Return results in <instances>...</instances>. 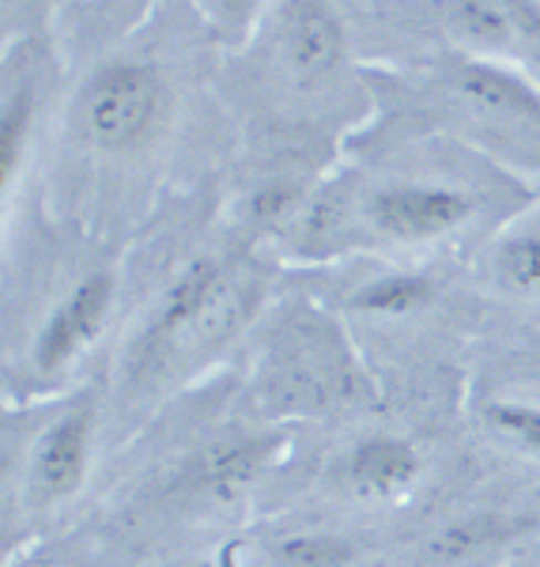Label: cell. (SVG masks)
<instances>
[{"label":"cell","instance_id":"9a60e30c","mask_svg":"<svg viewBox=\"0 0 540 567\" xmlns=\"http://www.w3.org/2000/svg\"><path fill=\"white\" fill-rule=\"evenodd\" d=\"M499 269L510 288L540 291V235H529V239H515L502 246Z\"/></svg>","mask_w":540,"mask_h":567},{"label":"cell","instance_id":"5bb4252c","mask_svg":"<svg viewBox=\"0 0 540 567\" xmlns=\"http://www.w3.org/2000/svg\"><path fill=\"white\" fill-rule=\"evenodd\" d=\"M27 130H31V99L15 95L12 103L4 106V122H0V182H12L15 167L23 159V144H27Z\"/></svg>","mask_w":540,"mask_h":567},{"label":"cell","instance_id":"4fadbf2b","mask_svg":"<svg viewBox=\"0 0 540 567\" xmlns=\"http://www.w3.org/2000/svg\"><path fill=\"white\" fill-rule=\"evenodd\" d=\"M488 424L496 427L502 439L518 443L521 451L529 454H540V409H529V405H515V401H496L488 405Z\"/></svg>","mask_w":540,"mask_h":567},{"label":"cell","instance_id":"52a82bcc","mask_svg":"<svg viewBox=\"0 0 540 567\" xmlns=\"http://www.w3.org/2000/svg\"><path fill=\"white\" fill-rule=\"evenodd\" d=\"M419 477V454L416 446L393 435H371L347 458V481L355 484L360 496L386 499L405 492Z\"/></svg>","mask_w":540,"mask_h":567},{"label":"cell","instance_id":"6da1fadb","mask_svg":"<svg viewBox=\"0 0 540 567\" xmlns=\"http://www.w3.org/2000/svg\"><path fill=\"white\" fill-rule=\"evenodd\" d=\"M163 87L144 65H110L80 95V130L103 148H129L152 130Z\"/></svg>","mask_w":540,"mask_h":567},{"label":"cell","instance_id":"3957f363","mask_svg":"<svg viewBox=\"0 0 540 567\" xmlns=\"http://www.w3.org/2000/svg\"><path fill=\"white\" fill-rule=\"evenodd\" d=\"M472 213V200L443 186H393L371 197V219L378 231L405 243H424L454 231Z\"/></svg>","mask_w":540,"mask_h":567},{"label":"cell","instance_id":"7a4b0ae2","mask_svg":"<svg viewBox=\"0 0 540 567\" xmlns=\"http://www.w3.org/2000/svg\"><path fill=\"white\" fill-rule=\"evenodd\" d=\"M344 58V34L336 16L318 0H303L288 12L280 31V65L288 80L303 91H314L333 80Z\"/></svg>","mask_w":540,"mask_h":567},{"label":"cell","instance_id":"2e32d148","mask_svg":"<svg viewBox=\"0 0 540 567\" xmlns=\"http://www.w3.org/2000/svg\"><path fill=\"white\" fill-rule=\"evenodd\" d=\"M208 8H212L216 27H224L227 34H242V27L250 23L253 8H258V0H208Z\"/></svg>","mask_w":540,"mask_h":567},{"label":"cell","instance_id":"30bf717a","mask_svg":"<svg viewBox=\"0 0 540 567\" xmlns=\"http://www.w3.org/2000/svg\"><path fill=\"white\" fill-rule=\"evenodd\" d=\"M435 299V284L416 272H393L367 284V288L355 296V307L367 310V315H412V310L427 307Z\"/></svg>","mask_w":540,"mask_h":567},{"label":"cell","instance_id":"e0dca14e","mask_svg":"<svg viewBox=\"0 0 540 567\" xmlns=\"http://www.w3.org/2000/svg\"><path fill=\"white\" fill-rule=\"evenodd\" d=\"M288 200H291V189H288V186H269V189H261V194L253 197V216H258V219L280 216L283 208H288Z\"/></svg>","mask_w":540,"mask_h":567},{"label":"cell","instance_id":"9c48e42d","mask_svg":"<svg viewBox=\"0 0 540 567\" xmlns=\"http://www.w3.org/2000/svg\"><path fill=\"white\" fill-rule=\"evenodd\" d=\"M277 454V439H235L227 446H216L205 462V488L216 496H231V492L246 488Z\"/></svg>","mask_w":540,"mask_h":567},{"label":"cell","instance_id":"8fae6325","mask_svg":"<svg viewBox=\"0 0 540 567\" xmlns=\"http://www.w3.org/2000/svg\"><path fill=\"white\" fill-rule=\"evenodd\" d=\"M510 534V523H502L499 515H476V518H461V523L446 526L443 534L432 542V556L435 560H465V556L480 553V548L502 542Z\"/></svg>","mask_w":540,"mask_h":567},{"label":"cell","instance_id":"8992f818","mask_svg":"<svg viewBox=\"0 0 540 567\" xmlns=\"http://www.w3.org/2000/svg\"><path fill=\"white\" fill-rule=\"evenodd\" d=\"M91 458V413L76 409V413L61 416L50 432L42 435L39 451H34V481H39L45 499H61L80 488Z\"/></svg>","mask_w":540,"mask_h":567},{"label":"cell","instance_id":"7c38bea8","mask_svg":"<svg viewBox=\"0 0 540 567\" xmlns=\"http://www.w3.org/2000/svg\"><path fill=\"white\" fill-rule=\"evenodd\" d=\"M355 560V548L333 534H299L277 545L280 567H347Z\"/></svg>","mask_w":540,"mask_h":567},{"label":"cell","instance_id":"ba28073f","mask_svg":"<svg viewBox=\"0 0 540 567\" xmlns=\"http://www.w3.org/2000/svg\"><path fill=\"white\" fill-rule=\"evenodd\" d=\"M224 284V269L216 261H194L174 288L167 291L159 307V318L152 326V341H174L178 333L200 326L208 318V310L216 303V291Z\"/></svg>","mask_w":540,"mask_h":567},{"label":"cell","instance_id":"5b68a950","mask_svg":"<svg viewBox=\"0 0 540 567\" xmlns=\"http://www.w3.org/2000/svg\"><path fill=\"white\" fill-rule=\"evenodd\" d=\"M450 23L465 42L484 50H537L540 8L533 0H454Z\"/></svg>","mask_w":540,"mask_h":567},{"label":"cell","instance_id":"277c9868","mask_svg":"<svg viewBox=\"0 0 540 567\" xmlns=\"http://www.w3.org/2000/svg\"><path fill=\"white\" fill-rule=\"evenodd\" d=\"M110 299H114V280L106 272L80 284L76 291L53 310V318L42 326L39 341H34V368L39 371H61L80 349L95 341L98 326H103Z\"/></svg>","mask_w":540,"mask_h":567}]
</instances>
